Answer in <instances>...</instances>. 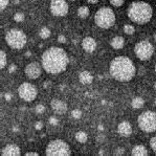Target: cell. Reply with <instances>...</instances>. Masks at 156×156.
<instances>
[{
    "label": "cell",
    "instance_id": "23",
    "mask_svg": "<svg viewBox=\"0 0 156 156\" xmlns=\"http://www.w3.org/2000/svg\"><path fill=\"white\" fill-rule=\"evenodd\" d=\"M51 36V29L48 27H42L40 31V37L42 39H47Z\"/></svg>",
    "mask_w": 156,
    "mask_h": 156
},
{
    "label": "cell",
    "instance_id": "31",
    "mask_svg": "<svg viewBox=\"0 0 156 156\" xmlns=\"http://www.w3.org/2000/svg\"><path fill=\"white\" fill-rule=\"evenodd\" d=\"M150 146H151V148L154 151H156V136L151 138V140H150Z\"/></svg>",
    "mask_w": 156,
    "mask_h": 156
},
{
    "label": "cell",
    "instance_id": "5",
    "mask_svg": "<svg viewBox=\"0 0 156 156\" xmlns=\"http://www.w3.org/2000/svg\"><path fill=\"white\" fill-rule=\"evenodd\" d=\"M5 42L13 49H21L26 44L27 38L22 31L13 28L5 35Z\"/></svg>",
    "mask_w": 156,
    "mask_h": 156
},
{
    "label": "cell",
    "instance_id": "12",
    "mask_svg": "<svg viewBox=\"0 0 156 156\" xmlns=\"http://www.w3.org/2000/svg\"><path fill=\"white\" fill-rule=\"evenodd\" d=\"M51 106L53 110L58 114H63L67 111V104L60 100H53L51 102Z\"/></svg>",
    "mask_w": 156,
    "mask_h": 156
},
{
    "label": "cell",
    "instance_id": "22",
    "mask_svg": "<svg viewBox=\"0 0 156 156\" xmlns=\"http://www.w3.org/2000/svg\"><path fill=\"white\" fill-rule=\"evenodd\" d=\"M6 65V55L4 51H0V68L3 69Z\"/></svg>",
    "mask_w": 156,
    "mask_h": 156
},
{
    "label": "cell",
    "instance_id": "49",
    "mask_svg": "<svg viewBox=\"0 0 156 156\" xmlns=\"http://www.w3.org/2000/svg\"><path fill=\"white\" fill-rule=\"evenodd\" d=\"M155 71H156V64H155Z\"/></svg>",
    "mask_w": 156,
    "mask_h": 156
},
{
    "label": "cell",
    "instance_id": "18",
    "mask_svg": "<svg viewBox=\"0 0 156 156\" xmlns=\"http://www.w3.org/2000/svg\"><path fill=\"white\" fill-rule=\"evenodd\" d=\"M132 155L146 156V155H148V150H147L146 147L142 146V145H138V146H135L132 149Z\"/></svg>",
    "mask_w": 156,
    "mask_h": 156
},
{
    "label": "cell",
    "instance_id": "29",
    "mask_svg": "<svg viewBox=\"0 0 156 156\" xmlns=\"http://www.w3.org/2000/svg\"><path fill=\"white\" fill-rule=\"evenodd\" d=\"M35 111H36L37 113H43L44 111H45V107H44L43 105H37L36 108H35Z\"/></svg>",
    "mask_w": 156,
    "mask_h": 156
},
{
    "label": "cell",
    "instance_id": "7",
    "mask_svg": "<svg viewBox=\"0 0 156 156\" xmlns=\"http://www.w3.org/2000/svg\"><path fill=\"white\" fill-rule=\"evenodd\" d=\"M46 155L48 156H67L70 155L69 146L61 139H56L48 144L46 148Z\"/></svg>",
    "mask_w": 156,
    "mask_h": 156
},
{
    "label": "cell",
    "instance_id": "41",
    "mask_svg": "<svg viewBox=\"0 0 156 156\" xmlns=\"http://www.w3.org/2000/svg\"><path fill=\"white\" fill-rule=\"evenodd\" d=\"M98 129L100 130V131H103V130H104V127H103V125H98Z\"/></svg>",
    "mask_w": 156,
    "mask_h": 156
},
{
    "label": "cell",
    "instance_id": "17",
    "mask_svg": "<svg viewBox=\"0 0 156 156\" xmlns=\"http://www.w3.org/2000/svg\"><path fill=\"white\" fill-rule=\"evenodd\" d=\"M124 44H125V41L123 37H114L112 40L110 41V45L112 46L114 49H120V48L124 47Z\"/></svg>",
    "mask_w": 156,
    "mask_h": 156
},
{
    "label": "cell",
    "instance_id": "1",
    "mask_svg": "<svg viewBox=\"0 0 156 156\" xmlns=\"http://www.w3.org/2000/svg\"><path fill=\"white\" fill-rule=\"evenodd\" d=\"M41 63L42 67L47 73L58 75L66 69L69 59L64 49L59 47H51L43 53Z\"/></svg>",
    "mask_w": 156,
    "mask_h": 156
},
{
    "label": "cell",
    "instance_id": "10",
    "mask_svg": "<svg viewBox=\"0 0 156 156\" xmlns=\"http://www.w3.org/2000/svg\"><path fill=\"white\" fill-rule=\"evenodd\" d=\"M49 9L51 14L57 17H63L68 13V4L65 0H51Z\"/></svg>",
    "mask_w": 156,
    "mask_h": 156
},
{
    "label": "cell",
    "instance_id": "28",
    "mask_svg": "<svg viewBox=\"0 0 156 156\" xmlns=\"http://www.w3.org/2000/svg\"><path fill=\"white\" fill-rule=\"evenodd\" d=\"M48 123L51 124V126H57L59 124V120L57 118H55V116H51L48 120Z\"/></svg>",
    "mask_w": 156,
    "mask_h": 156
},
{
    "label": "cell",
    "instance_id": "33",
    "mask_svg": "<svg viewBox=\"0 0 156 156\" xmlns=\"http://www.w3.org/2000/svg\"><path fill=\"white\" fill-rule=\"evenodd\" d=\"M16 70H17V66L15 64H12L9 66V72H10V73H13V72H15Z\"/></svg>",
    "mask_w": 156,
    "mask_h": 156
},
{
    "label": "cell",
    "instance_id": "16",
    "mask_svg": "<svg viewBox=\"0 0 156 156\" xmlns=\"http://www.w3.org/2000/svg\"><path fill=\"white\" fill-rule=\"evenodd\" d=\"M79 80H80V82H81L82 84L88 85L92 82L93 77H92V75L89 71H82L79 76Z\"/></svg>",
    "mask_w": 156,
    "mask_h": 156
},
{
    "label": "cell",
    "instance_id": "30",
    "mask_svg": "<svg viewBox=\"0 0 156 156\" xmlns=\"http://www.w3.org/2000/svg\"><path fill=\"white\" fill-rule=\"evenodd\" d=\"M7 4H9V0H0V11H4Z\"/></svg>",
    "mask_w": 156,
    "mask_h": 156
},
{
    "label": "cell",
    "instance_id": "21",
    "mask_svg": "<svg viewBox=\"0 0 156 156\" xmlns=\"http://www.w3.org/2000/svg\"><path fill=\"white\" fill-rule=\"evenodd\" d=\"M78 15H79V17L85 19L89 16V9L87 6H81L78 10Z\"/></svg>",
    "mask_w": 156,
    "mask_h": 156
},
{
    "label": "cell",
    "instance_id": "48",
    "mask_svg": "<svg viewBox=\"0 0 156 156\" xmlns=\"http://www.w3.org/2000/svg\"><path fill=\"white\" fill-rule=\"evenodd\" d=\"M154 88H155V90H156V83L154 84Z\"/></svg>",
    "mask_w": 156,
    "mask_h": 156
},
{
    "label": "cell",
    "instance_id": "4",
    "mask_svg": "<svg viewBox=\"0 0 156 156\" xmlns=\"http://www.w3.org/2000/svg\"><path fill=\"white\" fill-rule=\"evenodd\" d=\"M94 21L101 28H110L115 22V15L109 7H101L95 13Z\"/></svg>",
    "mask_w": 156,
    "mask_h": 156
},
{
    "label": "cell",
    "instance_id": "40",
    "mask_svg": "<svg viewBox=\"0 0 156 156\" xmlns=\"http://www.w3.org/2000/svg\"><path fill=\"white\" fill-rule=\"evenodd\" d=\"M89 3H96L98 1V0H87Z\"/></svg>",
    "mask_w": 156,
    "mask_h": 156
},
{
    "label": "cell",
    "instance_id": "27",
    "mask_svg": "<svg viewBox=\"0 0 156 156\" xmlns=\"http://www.w3.org/2000/svg\"><path fill=\"white\" fill-rule=\"evenodd\" d=\"M110 3L115 7H120L124 4V0H110Z\"/></svg>",
    "mask_w": 156,
    "mask_h": 156
},
{
    "label": "cell",
    "instance_id": "44",
    "mask_svg": "<svg viewBox=\"0 0 156 156\" xmlns=\"http://www.w3.org/2000/svg\"><path fill=\"white\" fill-rule=\"evenodd\" d=\"M13 130H14L15 132H18V128H16V127H14V128H13Z\"/></svg>",
    "mask_w": 156,
    "mask_h": 156
},
{
    "label": "cell",
    "instance_id": "2",
    "mask_svg": "<svg viewBox=\"0 0 156 156\" xmlns=\"http://www.w3.org/2000/svg\"><path fill=\"white\" fill-rule=\"evenodd\" d=\"M109 71L113 79L120 82H128L132 80L136 73L134 64L127 57H116L110 63Z\"/></svg>",
    "mask_w": 156,
    "mask_h": 156
},
{
    "label": "cell",
    "instance_id": "11",
    "mask_svg": "<svg viewBox=\"0 0 156 156\" xmlns=\"http://www.w3.org/2000/svg\"><path fill=\"white\" fill-rule=\"evenodd\" d=\"M25 75L28 79L35 80L37 78H39V76L41 75V65L37 62L29 63L25 67Z\"/></svg>",
    "mask_w": 156,
    "mask_h": 156
},
{
    "label": "cell",
    "instance_id": "45",
    "mask_svg": "<svg viewBox=\"0 0 156 156\" xmlns=\"http://www.w3.org/2000/svg\"><path fill=\"white\" fill-rule=\"evenodd\" d=\"M14 3H15V4H18V3H19V0H15Z\"/></svg>",
    "mask_w": 156,
    "mask_h": 156
},
{
    "label": "cell",
    "instance_id": "13",
    "mask_svg": "<svg viewBox=\"0 0 156 156\" xmlns=\"http://www.w3.org/2000/svg\"><path fill=\"white\" fill-rule=\"evenodd\" d=\"M1 155L7 156V155H13V156H18L20 155V148L15 144H10L5 146L1 151Z\"/></svg>",
    "mask_w": 156,
    "mask_h": 156
},
{
    "label": "cell",
    "instance_id": "3",
    "mask_svg": "<svg viewBox=\"0 0 156 156\" xmlns=\"http://www.w3.org/2000/svg\"><path fill=\"white\" fill-rule=\"evenodd\" d=\"M127 15L129 19L134 23L146 24L151 20L153 16V10L149 3L138 1V2H133L129 5Z\"/></svg>",
    "mask_w": 156,
    "mask_h": 156
},
{
    "label": "cell",
    "instance_id": "9",
    "mask_svg": "<svg viewBox=\"0 0 156 156\" xmlns=\"http://www.w3.org/2000/svg\"><path fill=\"white\" fill-rule=\"evenodd\" d=\"M18 93H19V96L25 102H33L35 98H37V88L36 86H34L31 83H22L19 86V89H18Z\"/></svg>",
    "mask_w": 156,
    "mask_h": 156
},
{
    "label": "cell",
    "instance_id": "6",
    "mask_svg": "<svg viewBox=\"0 0 156 156\" xmlns=\"http://www.w3.org/2000/svg\"><path fill=\"white\" fill-rule=\"evenodd\" d=\"M139 128L147 133H151L156 131V112L146 111L138 116Z\"/></svg>",
    "mask_w": 156,
    "mask_h": 156
},
{
    "label": "cell",
    "instance_id": "35",
    "mask_svg": "<svg viewBox=\"0 0 156 156\" xmlns=\"http://www.w3.org/2000/svg\"><path fill=\"white\" fill-rule=\"evenodd\" d=\"M124 151H125V150L123 149V148H118L115 151V155H123V154L125 153Z\"/></svg>",
    "mask_w": 156,
    "mask_h": 156
},
{
    "label": "cell",
    "instance_id": "20",
    "mask_svg": "<svg viewBox=\"0 0 156 156\" xmlns=\"http://www.w3.org/2000/svg\"><path fill=\"white\" fill-rule=\"evenodd\" d=\"M87 134L83 131H79L78 133H76V139H77L78 142H81V144H85L87 142Z\"/></svg>",
    "mask_w": 156,
    "mask_h": 156
},
{
    "label": "cell",
    "instance_id": "39",
    "mask_svg": "<svg viewBox=\"0 0 156 156\" xmlns=\"http://www.w3.org/2000/svg\"><path fill=\"white\" fill-rule=\"evenodd\" d=\"M145 68L142 67V66H140V67H139V72H138V75L139 76H144L145 75Z\"/></svg>",
    "mask_w": 156,
    "mask_h": 156
},
{
    "label": "cell",
    "instance_id": "38",
    "mask_svg": "<svg viewBox=\"0 0 156 156\" xmlns=\"http://www.w3.org/2000/svg\"><path fill=\"white\" fill-rule=\"evenodd\" d=\"M39 154L36 153V152H27L25 153V156H38Z\"/></svg>",
    "mask_w": 156,
    "mask_h": 156
},
{
    "label": "cell",
    "instance_id": "14",
    "mask_svg": "<svg viewBox=\"0 0 156 156\" xmlns=\"http://www.w3.org/2000/svg\"><path fill=\"white\" fill-rule=\"evenodd\" d=\"M82 47L85 51L87 53H92L95 51L96 48V42L94 41V39H92L91 37H87L83 40L82 42Z\"/></svg>",
    "mask_w": 156,
    "mask_h": 156
},
{
    "label": "cell",
    "instance_id": "46",
    "mask_svg": "<svg viewBox=\"0 0 156 156\" xmlns=\"http://www.w3.org/2000/svg\"><path fill=\"white\" fill-rule=\"evenodd\" d=\"M102 104H103V105H105V104H106V101H105V100H103V101H102Z\"/></svg>",
    "mask_w": 156,
    "mask_h": 156
},
{
    "label": "cell",
    "instance_id": "47",
    "mask_svg": "<svg viewBox=\"0 0 156 156\" xmlns=\"http://www.w3.org/2000/svg\"><path fill=\"white\" fill-rule=\"evenodd\" d=\"M154 40H155V41H156V34H155V35H154Z\"/></svg>",
    "mask_w": 156,
    "mask_h": 156
},
{
    "label": "cell",
    "instance_id": "15",
    "mask_svg": "<svg viewBox=\"0 0 156 156\" xmlns=\"http://www.w3.org/2000/svg\"><path fill=\"white\" fill-rule=\"evenodd\" d=\"M118 131L122 136H129L132 133V127L130 125V123L128 122H122L118 124Z\"/></svg>",
    "mask_w": 156,
    "mask_h": 156
},
{
    "label": "cell",
    "instance_id": "42",
    "mask_svg": "<svg viewBox=\"0 0 156 156\" xmlns=\"http://www.w3.org/2000/svg\"><path fill=\"white\" fill-rule=\"evenodd\" d=\"M49 84H51V83H49V82H45V84H44V87H45V88H46V87H47Z\"/></svg>",
    "mask_w": 156,
    "mask_h": 156
},
{
    "label": "cell",
    "instance_id": "50",
    "mask_svg": "<svg viewBox=\"0 0 156 156\" xmlns=\"http://www.w3.org/2000/svg\"><path fill=\"white\" fill-rule=\"evenodd\" d=\"M155 105H156V100H155Z\"/></svg>",
    "mask_w": 156,
    "mask_h": 156
},
{
    "label": "cell",
    "instance_id": "51",
    "mask_svg": "<svg viewBox=\"0 0 156 156\" xmlns=\"http://www.w3.org/2000/svg\"><path fill=\"white\" fill-rule=\"evenodd\" d=\"M72 1H75V0H72Z\"/></svg>",
    "mask_w": 156,
    "mask_h": 156
},
{
    "label": "cell",
    "instance_id": "43",
    "mask_svg": "<svg viewBox=\"0 0 156 156\" xmlns=\"http://www.w3.org/2000/svg\"><path fill=\"white\" fill-rule=\"evenodd\" d=\"M31 53H29V51H27V53H25V56H26V57H31Z\"/></svg>",
    "mask_w": 156,
    "mask_h": 156
},
{
    "label": "cell",
    "instance_id": "24",
    "mask_svg": "<svg viewBox=\"0 0 156 156\" xmlns=\"http://www.w3.org/2000/svg\"><path fill=\"white\" fill-rule=\"evenodd\" d=\"M124 31H125L127 35H133L135 31V28H134V26L130 25V24H126L125 26H124Z\"/></svg>",
    "mask_w": 156,
    "mask_h": 156
},
{
    "label": "cell",
    "instance_id": "37",
    "mask_svg": "<svg viewBox=\"0 0 156 156\" xmlns=\"http://www.w3.org/2000/svg\"><path fill=\"white\" fill-rule=\"evenodd\" d=\"M104 139H105V137H104L103 134H100L98 137H96V140H98V142H104Z\"/></svg>",
    "mask_w": 156,
    "mask_h": 156
},
{
    "label": "cell",
    "instance_id": "25",
    "mask_svg": "<svg viewBox=\"0 0 156 156\" xmlns=\"http://www.w3.org/2000/svg\"><path fill=\"white\" fill-rule=\"evenodd\" d=\"M71 116L73 118H76V120H79V118H81V116H82V111L79 110V109H75V110H72Z\"/></svg>",
    "mask_w": 156,
    "mask_h": 156
},
{
    "label": "cell",
    "instance_id": "32",
    "mask_svg": "<svg viewBox=\"0 0 156 156\" xmlns=\"http://www.w3.org/2000/svg\"><path fill=\"white\" fill-rule=\"evenodd\" d=\"M58 42L61 44H64L65 42H66V37H65L64 35H60V36L58 37Z\"/></svg>",
    "mask_w": 156,
    "mask_h": 156
},
{
    "label": "cell",
    "instance_id": "36",
    "mask_svg": "<svg viewBox=\"0 0 156 156\" xmlns=\"http://www.w3.org/2000/svg\"><path fill=\"white\" fill-rule=\"evenodd\" d=\"M4 98L6 102H10L11 100H12V95H11V93H9V92H6V93L4 94Z\"/></svg>",
    "mask_w": 156,
    "mask_h": 156
},
{
    "label": "cell",
    "instance_id": "26",
    "mask_svg": "<svg viewBox=\"0 0 156 156\" xmlns=\"http://www.w3.org/2000/svg\"><path fill=\"white\" fill-rule=\"evenodd\" d=\"M14 20L17 22H22L24 20V15L22 13H16L14 15Z\"/></svg>",
    "mask_w": 156,
    "mask_h": 156
},
{
    "label": "cell",
    "instance_id": "34",
    "mask_svg": "<svg viewBox=\"0 0 156 156\" xmlns=\"http://www.w3.org/2000/svg\"><path fill=\"white\" fill-rule=\"evenodd\" d=\"M43 128V124H42V122H37L36 124H35V129L36 130H41Z\"/></svg>",
    "mask_w": 156,
    "mask_h": 156
},
{
    "label": "cell",
    "instance_id": "19",
    "mask_svg": "<svg viewBox=\"0 0 156 156\" xmlns=\"http://www.w3.org/2000/svg\"><path fill=\"white\" fill-rule=\"evenodd\" d=\"M144 100H142V98H139V96H137V98H134L132 100V103H131V105H132V107L134 109H140L144 106Z\"/></svg>",
    "mask_w": 156,
    "mask_h": 156
},
{
    "label": "cell",
    "instance_id": "8",
    "mask_svg": "<svg viewBox=\"0 0 156 156\" xmlns=\"http://www.w3.org/2000/svg\"><path fill=\"white\" fill-rule=\"evenodd\" d=\"M134 53L138 59L142 61L149 60L154 53V47L149 41H140L136 43L134 47Z\"/></svg>",
    "mask_w": 156,
    "mask_h": 156
}]
</instances>
